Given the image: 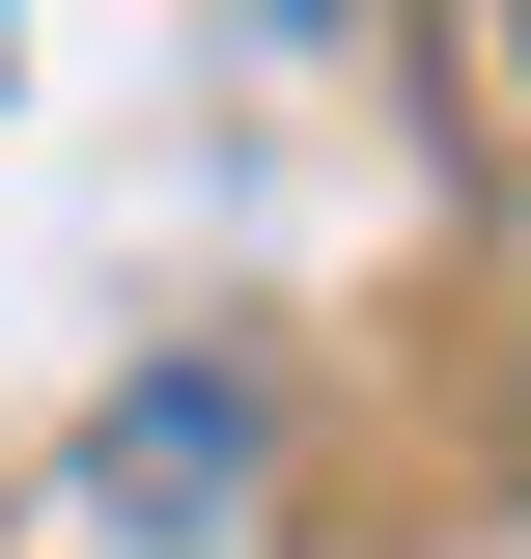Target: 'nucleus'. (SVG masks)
<instances>
[{"mask_svg":"<svg viewBox=\"0 0 531 559\" xmlns=\"http://www.w3.org/2000/svg\"><path fill=\"white\" fill-rule=\"evenodd\" d=\"M224 448H252V392H140L113 419V503H224Z\"/></svg>","mask_w":531,"mask_h":559,"instance_id":"1","label":"nucleus"}]
</instances>
